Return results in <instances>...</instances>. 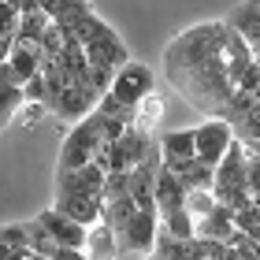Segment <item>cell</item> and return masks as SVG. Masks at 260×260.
Segmentation results:
<instances>
[{
	"label": "cell",
	"instance_id": "obj_7",
	"mask_svg": "<svg viewBox=\"0 0 260 260\" xmlns=\"http://www.w3.org/2000/svg\"><path fill=\"white\" fill-rule=\"evenodd\" d=\"M234 234V208L216 201V208L208 212L205 219L193 223V238H208V242H227Z\"/></svg>",
	"mask_w": 260,
	"mask_h": 260
},
{
	"label": "cell",
	"instance_id": "obj_16",
	"mask_svg": "<svg viewBox=\"0 0 260 260\" xmlns=\"http://www.w3.org/2000/svg\"><path fill=\"white\" fill-rule=\"evenodd\" d=\"M49 256H52V260H89L82 249H63V245H52Z\"/></svg>",
	"mask_w": 260,
	"mask_h": 260
},
{
	"label": "cell",
	"instance_id": "obj_4",
	"mask_svg": "<svg viewBox=\"0 0 260 260\" xmlns=\"http://www.w3.org/2000/svg\"><path fill=\"white\" fill-rule=\"evenodd\" d=\"M234 141V126L223 119V115H205V123L193 126V156L201 164H216L223 160V152L231 149Z\"/></svg>",
	"mask_w": 260,
	"mask_h": 260
},
{
	"label": "cell",
	"instance_id": "obj_9",
	"mask_svg": "<svg viewBox=\"0 0 260 260\" xmlns=\"http://www.w3.org/2000/svg\"><path fill=\"white\" fill-rule=\"evenodd\" d=\"M156 145H160V160L164 164L186 160V156H193V130H168V134H156Z\"/></svg>",
	"mask_w": 260,
	"mask_h": 260
},
{
	"label": "cell",
	"instance_id": "obj_11",
	"mask_svg": "<svg viewBox=\"0 0 260 260\" xmlns=\"http://www.w3.org/2000/svg\"><path fill=\"white\" fill-rule=\"evenodd\" d=\"M22 101H26L22 86H19V82H11V75H0V130L11 126L15 112L22 108Z\"/></svg>",
	"mask_w": 260,
	"mask_h": 260
},
{
	"label": "cell",
	"instance_id": "obj_8",
	"mask_svg": "<svg viewBox=\"0 0 260 260\" xmlns=\"http://www.w3.org/2000/svg\"><path fill=\"white\" fill-rule=\"evenodd\" d=\"M164 168H168L175 179H179L186 190H201V186H208L212 190V164H201L197 156H186V160H175V164H164Z\"/></svg>",
	"mask_w": 260,
	"mask_h": 260
},
{
	"label": "cell",
	"instance_id": "obj_17",
	"mask_svg": "<svg viewBox=\"0 0 260 260\" xmlns=\"http://www.w3.org/2000/svg\"><path fill=\"white\" fill-rule=\"evenodd\" d=\"M8 4H11V8H15V11H19V15H30V11H38V8H41V4H38V0H8Z\"/></svg>",
	"mask_w": 260,
	"mask_h": 260
},
{
	"label": "cell",
	"instance_id": "obj_15",
	"mask_svg": "<svg viewBox=\"0 0 260 260\" xmlns=\"http://www.w3.org/2000/svg\"><path fill=\"white\" fill-rule=\"evenodd\" d=\"M19 11L15 8H11L8 4V0H0V34H8V38H15V34H19Z\"/></svg>",
	"mask_w": 260,
	"mask_h": 260
},
{
	"label": "cell",
	"instance_id": "obj_18",
	"mask_svg": "<svg viewBox=\"0 0 260 260\" xmlns=\"http://www.w3.org/2000/svg\"><path fill=\"white\" fill-rule=\"evenodd\" d=\"M149 260H164V256H156V253H149Z\"/></svg>",
	"mask_w": 260,
	"mask_h": 260
},
{
	"label": "cell",
	"instance_id": "obj_1",
	"mask_svg": "<svg viewBox=\"0 0 260 260\" xmlns=\"http://www.w3.org/2000/svg\"><path fill=\"white\" fill-rule=\"evenodd\" d=\"M223 34H227L223 19L197 22V26L182 30L164 52L168 86L205 115H223L238 93V86L227 75V63H223Z\"/></svg>",
	"mask_w": 260,
	"mask_h": 260
},
{
	"label": "cell",
	"instance_id": "obj_3",
	"mask_svg": "<svg viewBox=\"0 0 260 260\" xmlns=\"http://www.w3.org/2000/svg\"><path fill=\"white\" fill-rule=\"evenodd\" d=\"M149 89H156V78H152V71H149L145 63H138V60H126V63L112 75L108 89H104L101 97L123 104V108H134V104L145 97Z\"/></svg>",
	"mask_w": 260,
	"mask_h": 260
},
{
	"label": "cell",
	"instance_id": "obj_12",
	"mask_svg": "<svg viewBox=\"0 0 260 260\" xmlns=\"http://www.w3.org/2000/svg\"><path fill=\"white\" fill-rule=\"evenodd\" d=\"M234 231H242V234L260 242V205L256 201H245L242 208H234Z\"/></svg>",
	"mask_w": 260,
	"mask_h": 260
},
{
	"label": "cell",
	"instance_id": "obj_14",
	"mask_svg": "<svg viewBox=\"0 0 260 260\" xmlns=\"http://www.w3.org/2000/svg\"><path fill=\"white\" fill-rule=\"evenodd\" d=\"M245 182H249V201L260 205V156L249 152V160H245Z\"/></svg>",
	"mask_w": 260,
	"mask_h": 260
},
{
	"label": "cell",
	"instance_id": "obj_2",
	"mask_svg": "<svg viewBox=\"0 0 260 260\" xmlns=\"http://www.w3.org/2000/svg\"><path fill=\"white\" fill-rule=\"evenodd\" d=\"M245 160H249V149L234 138L231 149L223 152V160L216 164V171H212V193H216V201H223V205H231V208H242L245 201H249Z\"/></svg>",
	"mask_w": 260,
	"mask_h": 260
},
{
	"label": "cell",
	"instance_id": "obj_5",
	"mask_svg": "<svg viewBox=\"0 0 260 260\" xmlns=\"http://www.w3.org/2000/svg\"><path fill=\"white\" fill-rule=\"evenodd\" d=\"M38 223L56 245H63V249H82V242H86V223L71 219V216H63V212H56V208L41 212Z\"/></svg>",
	"mask_w": 260,
	"mask_h": 260
},
{
	"label": "cell",
	"instance_id": "obj_10",
	"mask_svg": "<svg viewBox=\"0 0 260 260\" xmlns=\"http://www.w3.org/2000/svg\"><path fill=\"white\" fill-rule=\"evenodd\" d=\"M160 119H164V97H160L156 89H149L145 97L134 104V123H130V126L145 130V134H156Z\"/></svg>",
	"mask_w": 260,
	"mask_h": 260
},
{
	"label": "cell",
	"instance_id": "obj_6",
	"mask_svg": "<svg viewBox=\"0 0 260 260\" xmlns=\"http://www.w3.org/2000/svg\"><path fill=\"white\" fill-rule=\"evenodd\" d=\"M82 253L89 260H119V238H115V231L108 227L104 219L89 223L86 227V242H82Z\"/></svg>",
	"mask_w": 260,
	"mask_h": 260
},
{
	"label": "cell",
	"instance_id": "obj_13",
	"mask_svg": "<svg viewBox=\"0 0 260 260\" xmlns=\"http://www.w3.org/2000/svg\"><path fill=\"white\" fill-rule=\"evenodd\" d=\"M216 208V193L208 190V186H201V190H186V212H190V219H205L208 212Z\"/></svg>",
	"mask_w": 260,
	"mask_h": 260
}]
</instances>
